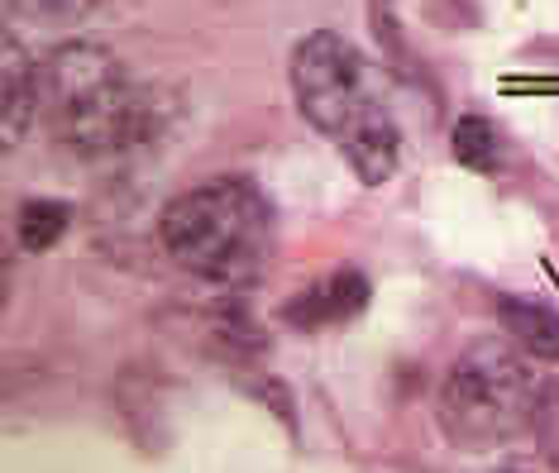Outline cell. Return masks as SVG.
<instances>
[{"label":"cell","instance_id":"1","mask_svg":"<svg viewBox=\"0 0 559 473\" xmlns=\"http://www.w3.org/2000/svg\"><path fill=\"white\" fill-rule=\"evenodd\" d=\"M34 120L72 158H110L148 144L163 110L154 86H139L106 44L72 38L34 62Z\"/></svg>","mask_w":559,"mask_h":473},{"label":"cell","instance_id":"2","mask_svg":"<svg viewBox=\"0 0 559 473\" xmlns=\"http://www.w3.org/2000/svg\"><path fill=\"white\" fill-rule=\"evenodd\" d=\"M287 82L301 120L340 149L345 168L364 187H383L397 173V120L378 86L373 62L359 54L354 38L335 29L301 34L287 62Z\"/></svg>","mask_w":559,"mask_h":473},{"label":"cell","instance_id":"9","mask_svg":"<svg viewBox=\"0 0 559 473\" xmlns=\"http://www.w3.org/2000/svg\"><path fill=\"white\" fill-rule=\"evenodd\" d=\"M0 100H5V144H15L24 125H34V58L20 54L15 38L5 44V86H0Z\"/></svg>","mask_w":559,"mask_h":473},{"label":"cell","instance_id":"8","mask_svg":"<svg viewBox=\"0 0 559 473\" xmlns=\"http://www.w3.org/2000/svg\"><path fill=\"white\" fill-rule=\"evenodd\" d=\"M72 225V206L62 197H29L15 215V235H20V249L29 253H44L53 249Z\"/></svg>","mask_w":559,"mask_h":473},{"label":"cell","instance_id":"10","mask_svg":"<svg viewBox=\"0 0 559 473\" xmlns=\"http://www.w3.org/2000/svg\"><path fill=\"white\" fill-rule=\"evenodd\" d=\"M100 5L106 0H10V10L34 29H72L78 20L96 15Z\"/></svg>","mask_w":559,"mask_h":473},{"label":"cell","instance_id":"6","mask_svg":"<svg viewBox=\"0 0 559 473\" xmlns=\"http://www.w3.org/2000/svg\"><path fill=\"white\" fill-rule=\"evenodd\" d=\"M498 321L512 335L516 350H526L531 359L555 364L559 359V306L540 301V297H516V292H502L498 297Z\"/></svg>","mask_w":559,"mask_h":473},{"label":"cell","instance_id":"11","mask_svg":"<svg viewBox=\"0 0 559 473\" xmlns=\"http://www.w3.org/2000/svg\"><path fill=\"white\" fill-rule=\"evenodd\" d=\"M531 440L545 464L559 469V378H540L536 406H531Z\"/></svg>","mask_w":559,"mask_h":473},{"label":"cell","instance_id":"5","mask_svg":"<svg viewBox=\"0 0 559 473\" xmlns=\"http://www.w3.org/2000/svg\"><path fill=\"white\" fill-rule=\"evenodd\" d=\"M368 297H373V287H368L364 268L340 263V268H330V273L316 277V283H307L297 297H287L277 316H283V326L301 330V335H316V330L349 326L368 306Z\"/></svg>","mask_w":559,"mask_h":473},{"label":"cell","instance_id":"3","mask_svg":"<svg viewBox=\"0 0 559 473\" xmlns=\"http://www.w3.org/2000/svg\"><path fill=\"white\" fill-rule=\"evenodd\" d=\"M158 245L182 273L245 292L277 259V215L249 177H206L177 191L158 215Z\"/></svg>","mask_w":559,"mask_h":473},{"label":"cell","instance_id":"7","mask_svg":"<svg viewBox=\"0 0 559 473\" xmlns=\"http://www.w3.org/2000/svg\"><path fill=\"white\" fill-rule=\"evenodd\" d=\"M450 149H454V158H460L468 173H488V177L502 173V134H498V125H492L488 115L464 110L460 120H454Z\"/></svg>","mask_w":559,"mask_h":473},{"label":"cell","instance_id":"4","mask_svg":"<svg viewBox=\"0 0 559 473\" xmlns=\"http://www.w3.org/2000/svg\"><path fill=\"white\" fill-rule=\"evenodd\" d=\"M540 378L531 374V354L498 340H478L454 359L440 382L436 416L450 445L460 450H498L531 430Z\"/></svg>","mask_w":559,"mask_h":473}]
</instances>
